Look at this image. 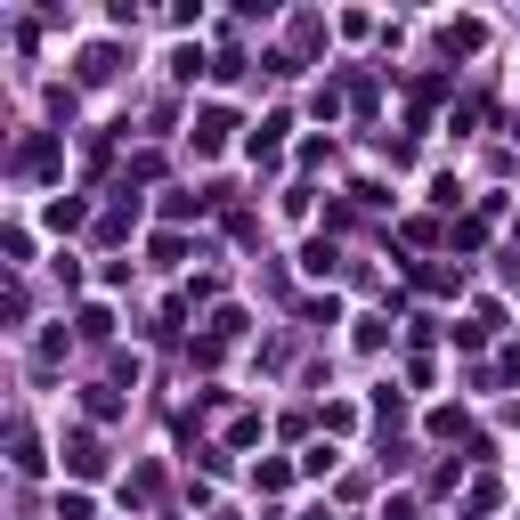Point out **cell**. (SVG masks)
Wrapping results in <instances>:
<instances>
[{"mask_svg":"<svg viewBox=\"0 0 520 520\" xmlns=\"http://www.w3.org/2000/svg\"><path fill=\"white\" fill-rule=\"evenodd\" d=\"M49 163H57V139H25V147H17V171H33V179H41Z\"/></svg>","mask_w":520,"mask_h":520,"instance_id":"6da1fadb","label":"cell"}]
</instances>
